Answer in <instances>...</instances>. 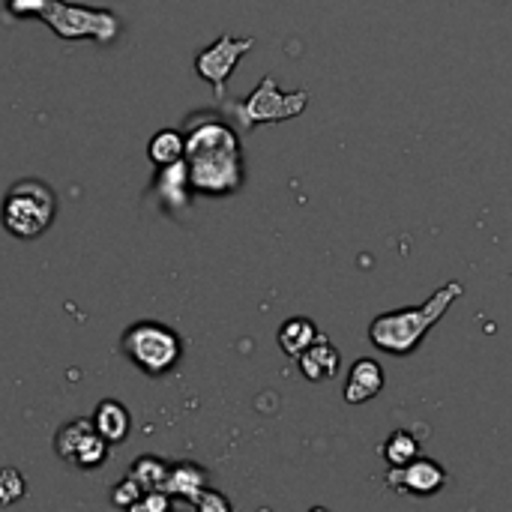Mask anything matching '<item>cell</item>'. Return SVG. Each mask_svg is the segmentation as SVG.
<instances>
[{"label": "cell", "instance_id": "cell-16", "mask_svg": "<svg viewBox=\"0 0 512 512\" xmlns=\"http://www.w3.org/2000/svg\"><path fill=\"white\" fill-rule=\"evenodd\" d=\"M147 153H150L153 165L162 168V165H171V162H180V159H183L186 141H183V135H180L177 129H162V132H156V135L150 138Z\"/></svg>", "mask_w": 512, "mask_h": 512}, {"label": "cell", "instance_id": "cell-10", "mask_svg": "<svg viewBox=\"0 0 512 512\" xmlns=\"http://www.w3.org/2000/svg\"><path fill=\"white\" fill-rule=\"evenodd\" d=\"M297 366H300V375L312 384H324V381H333L339 375V366H342V354L339 348L321 333L300 357H297Z\"/></svg>", "mask_w": 512, "mask_h": 512}, {"label": "cell", "instance_id": "cell-21", "mask_svg": "<svg viewBox=\"0 0 512 512\" xmlns=\"http://www.w3.org/2000/svg\"><path fill=\"white\" fill-rule=\"evenodd\" d=\"M141 498H144V489H141L138 480H132L129 474L111 489V504H114V507H123V510H135Z\"/></svg>", "mask_w": 512, "mask_h": 512}, {"label": "cell", "instance_id": "cell-18", "mask_svg": "<svg viewBox=\"0 0 512 512\" xmlns=\"http://www.w3.org/2000/svg\"><path fill=\"white\" fill-rule=\"evenodd\" d=\"M168 471H171V465L165 459H159V456H141V459H135L129 477L138 480V486L144 492H150V489H165Z\"/></svg>", "mask_w": 512, "mask_h": 512}, {"label": "cell", "instance_id": "cell-12", "mask_svg": "<svg viewBox=\"0 0 512 512\" xmlns=\"http://www.w3.org/2000/svg\"><path fill=\"white\" fill-rule=\"evenodd\" d=\"M204 486H207V471L195 462H174L165 480V492L186 504H192Z\"/></svg>", "mask_w": 512, "mask_h": 512}, {"label": "cell", "instance_id": "cell-20", "mask_svg": "<svg viewBox=\"0 0 512 512\" xmlns=\"http://www.w3.org/2000/svg\"><path fill=\"white\" fill-rule=\"evenodd\" d=\"M27 495V480L15 471V468H3L0 471V504L12 507Z\"/></svg>", "mask_w": 512, "mask_h": 512}, {"label": "cell", "instance_id": "cell-22", "mask_svg": "<svg viewBox=\"0 0 512 512\" xmlns=\"http://www.w3.org/2000/svg\"><path fill=\"white\" fill-rule=\"evenodd\" d=\"M192 507L201 512H231V501L225 498V495H219L216 489H201L198 492V498L192 501Z\"/></svg>", "mask_w": 512, "mask_h": 512}, {"label": "cell", "instance_id": "cell-19", "mask_svg": "<svg viewBox=\"0 0 512 512\" xmlns=\"http://www.w3.org/2000/svg\"><path fill=\"white\" fill-rule=\"evenodd\" d=\"M90 432H93V423H90V420H72V423H66V426L57 432V438H54V450H57V456L69 465V459H72L75 447H78Z\"/></svg>", "mask_w": 512, "mask_h": 512}, {"label": "cell", "instance_id": "cell-15", "mask_svg": "<svg viewBox=\"0 0 512 512\" xmlns=\"http://www.w3.org/2000/svg\"><path fill=\"white\" fill-rule=\"evenodd\" d=\"M381 456H384V462H387L390 468L408 465V462H414L417 456H423V444H420V438H417L411 429H396V432L387 435V441H384V447H381Z\"/></svg>", "mask_w": 512, "mask_h": 512}, {"label": "cell", "instance_id": "cell-2", "mask_svg": "<svg viewBox=\"0 0 512 512\" xmlns=\"http://www.w3.org/2000/svg\"><path fill=\"white\" fill-rule=\"evenodd\" d=\"M462 294H465V285L459 279H453V282L441 285L420 306H405V309L378 315L369 324V342L390 357H411L426 342V336L444 321V315Z\"/></svg>", "mask_w": 512, "mask_h": 512}, {"label": "cell", "instance_id": "cell-1", "mask_svg": "<svg viewBox=\"0 0 512 512\" xmlns=\"http://www.w3.org/2000/svg\"><path fill=\"white\" fill-rule=\"evenodd\" d=\"M186 171L189 189L210 198H225L243 189V147L228 120L210 111L186 117Z\"/></svg>", "mask_w": 512, "mask_h": 512}, {"label": "cell", "instance_id": "cell-9", "mask_svg": "<svg viewBox=\"0 0 512 512\" xmlns=\"http://www.w3.org/2000/svg\"><path fill=\"white\" fill-rule=\"evenodd\" d=\"M384 384H387L384 366L378 360H372V357H360V360H354L342 393H345L348 405H366L375 396H381Z\"/></svg>", "mask_w": 512, "mask_h": 512}, {"label": "cell", "instance_id": "cell-3", "mask_svg": "<svg viewBox=\"0 0 512 512\" xmlns=\"http://www.w3.org/2000/svg\"><path fill=\"white\" fill-rule=\"evenodd\" d=\"M57 216V192L39 177H24L9 186L0 201V225L18 240L42 237Z\"/></svg>", "mask_w": 512, "mask_h": 512}, {"label": "cell", "instance_id": "cell-14", "mask_svg": "<svg viewBox=\"0 0 512 512\" xmlns=\"http://www.w3.org/2000/svg\"><path fill=\"white\" fill-rule=\"evenodd\" d=\"M321 336V330L315 327V321L312 318H288L282 327H279V348H282V354L285 357H291V360H297L315 339Z\"/></svg>", "mask_w": 512, "mask_h": 512}, {"label": "cell", "instance_id": "cell-5", "mask_svg": "<svg viewBox=\"0 0 512 512\" xmlns=\"http://www.w3.org/2000/svg\"><path fill=\"white\" fill-rule=\"evenodd\" d=\"M306 105H309V93L306 90L285 93V90H279V84H276L273 75H264L261 84L246 99L228 102L225 105V114H231L243 132H252L261 123H285V120H294V117H300L306 111Z\"/></svg>", "mask_w": 512, "mask_h": 512}, {"label": "cell", "instance_id": "cell-11", "mask_svg": "<svg viewBox=\"0 0 512 512\" xmlns=\"http://www.w3.org/2000/svg\"><path fill=\"white\" fill-rule=\"evenodd\" d=\"M93 429L99 438H105L108 444H123L132 432V414L123 402L117 399H102L90 417Z\"/></svg>", "mask_w": 512, "mask_h": 512}, {"label": "cell", "instance_id": "cell-13", "mask_svg": "<svg viewBox=\"0 0 512 512\" xmlns=\"http://www.w3.org/2000/svg\"><path fill=\"white\" fill-rule=\"evenodd\" d=\"M153 192L162 195V201H168V207H186L189 204V171L186 162H171L162 165L153 183Z\"/></svg>", "mask_w": 512, "mask_h": 512}, {"label": "cell", "instance_id": "cell-7", "mask_svg": "<svg viewBox=\"0 0 512 512\" xmlns=\"http://www.w3.org/2000/svg\"><path fill=\"white\" fill-rule=\"evenodd\" d=\"M255 48L252 36H234V33H222L213 45L201 48L195 57V72L216 90L219 99H225V81L231 78V72L237 69V63Z\"/></svg>", "mask_w": 512, "mask_h": 512}, {"label": "cell", "instance_id": "cell-8", "mask_svg": "<svg viewBox=\"0 0 512 512\" xmlns=\"http://www.w3.org/2000/svg\"><path fill=\"white\" fill-rule=\"evenodd\" d=\"M384 483L396 492V495H408V498H432L441 495L450 483V474L441 462L429 459V456H417L408 465H396L387 471Z\"/></svg>", "mask_w": 512, "mask_h": 512}, {"label": "cell", "instance_id": "cell-6", "mask_svg": "<svg viewBox=\"0 0 512 512\" xmlns=\"http://www.w3.org/2000/svg\"><path fill=\"white\" fill-rule=\"evenodd\" d=\"M36 18H42L60 39H93L108 45L120 33V18L105 6H75L63 0H42Z\"/></svg>", "mask_w": 512, "mask_h": 512}, {"label": "cell", "instance_id": "cell-17", "mask_svg": "<svg viewBox=\"0 0 512 512\" xmlns=\"http://www.w3.org/2000/svg\"><path fill=\"white\" fill-rule=\"evenodd\" d=\"M108 441L105 438H99L96 435V429L75 447V453H72V459H69V465L72 468H78V471H96V468H102L105 465V459H108Z\"/></svg>", "mask_w": 512, "mask_h": 512}, {"label": "cell", "instance_id": "cell-4", "mask_svg": "<svg viewBox=\"0 0 512 512\" xmlns=\"http://www.w3.org/2000/svg\"><path fill=\"white\" fill-rule=\"evenodd\" d=\"M120 351L144 375L162 378L177 369L183 357V339L177 336V330L147 318V321H135L132 327H126V333L120 336Z\"/></svg>", "mask_w": 512, "mask_h": 512}]
</instances>
